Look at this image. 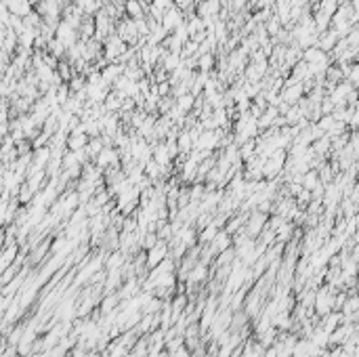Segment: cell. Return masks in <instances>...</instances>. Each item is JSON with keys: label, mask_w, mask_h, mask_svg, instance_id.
Masks as SVG:
<instances>
[{"label": "cell", "mask_w": 359, "mask_h": 357, "mask_svg": "<svg viewBox=\"0 0 359 357\" xmlns=\"http://www.w3.org/2000/svg\"><path fill=\"white\" fill-rule=\"evenodd\" d=\"M338 290H334V288L330 284L321 286L319 290H315V298H313V311L317 317H326L330 313H334V296H336Z\"/></svg>", "instance_id": "obj_1"}, {"label": "cell", "mask_w": 359, "mask_h": 357, "mask_svg": "<svg viewBox=\"0 0 359 357\" xmlns=\"http://www.w3.org/2000/svg\"><path fill=\"white\" fill-rule=\"evenodd\" d=\"M267 221H269V214H267V212L252 210V212L246 214V218H244V229H242V231H244L248 237H252V240H256V237L261 235V231L265 229Z\"/></svg>", "instance_id": "obj_2"}, {"label": "cell", "mask_w": 359, "mask_h": 357, "mask_svg": "<svg viewBox=\"0 0 359 357\" xmlns=\"http://www.w3.org/2000/svg\"><path fill=\"white\" fill-rule=\"evenodd\" d=\"M95 166L101 168V171H107V168H120V151L114 145H105L95 156Z\"/></svg>", "instance_id": "obj_3"}, {"label": "cell", "mask_w": 359, "mask_h": 357, "mask_svg": "<svg viewBox=\"0 0 359 357\" xmlns=\"http://www.w3.org/2000/svg\"><path fill=\"white\" fill-rule=\"evenodd\" d=\"M168 257H170V246H168V242L158 240L156 244H153L151 248H147V252H145V267H147V269H153L158 263H162V261L168 259Z\"/></svg>", "instance_id": "obj_4"}, {"label": "cell", "mask_w": 359, "mask_h": 357, "mask_svg": "<svg viewBox=\"0 0 359 357\" xmlns=\"http://www.w3.org/2000/svg\"><path fill=\"white\" fill-rule=\"evenodd\" d=\"M55 38L65 46V48H72L78 40H80V36H78V30L76 28H72L67 21H59L57 23V28H55Z\"/></svg>", "instance_id": "obj_5"}, {"label": "cell", "mask_w": 359, "mask_h": 357, "mask_svg": "<svg viewBox=\"0 0 359 357\" xmlns=\"http://www.w3.org/2000/svg\"><path fill=\"white\" fill-rule=\"evenodd\" d=\"M185 23V13L181 11V9H177L175 5L170 7V9H166L164 13H162V17H160V25L170 34L173 30H177L179 25H183Z\"/></svg>", "instance_id": "obj_6"}, {"label": "cell", "mask_w": 359, "mask_h": 357, "mask_svg": "<svg viewBox=\"0 0 359 357\" xmlns=\"http://www.w3.org/2000/svg\"><path fill=\"white\" fill-rule=\"evenodd\" d=\"M233 246V235L227 233V231H216V235L208 242V248L212 250V254H218V252H225L227 248Z\"/></svg>", "instance_id": "obj_7"}, {"label": "cell", "mask_w": 359, "mask_h": 357, "mask_svg": "<svg viewBox=\"0 0 359 357\" xmlns=\"http://www.w3.org/2000/svg\"><path fill=\"white\" fill-rule=\"evenodd\" d=\"M305 63H319V65H330L332 59L328 53H323L321 48L317 46H309V48H305L302 50V57H300Z\"/></svg>", "instance_id": "obj_8"}, {"label": "cell", "mask_w": 359, "mask_h": 357, "mask_svg": "<svg viewBox=\"0 0 359 357\" xmlns=\"http://www.w3.org/2000/svg\"><path fill=\"white\" fill-rule=\"evenodd\" d=\"M147 7L143 0H124V17L128 19H141L147 15Z\"/></svg>", "instance_id": "obj_9"}, {"label": "cell", "mask_w": 359, "mask_h": 357, "mask_svg": "<svg viewBox=\"0 0 359 357\" xmlns=\"http://www.w3.org/2000/svg\"><path fill=\"white\" fill-rule=\"evenodd\" d=\"M72 5H76L84 17H95L101 9H103V0H70Z\"/></svg>", "instance_id": "obj_10"}, {"label": "cell", "mask_w": 359, "mask_h": 357, "mask_svg": "<svg viewBox=\"0 0 359 357\" xmlns=\"http://www.w3.org/2000/svg\"><path fill=\"white\" fill-rule=\"evenodd\" d=\"M124 74V63H118V61H114V63H105V67L101 70V78H103V82L105 84H112L116 82V78L118 76H122Z\"/></svg>", "instance_id": "obj_11"}, {"label": "cell", "mask_w": 359, "mask_h": 357, "mask_svg": "<svg viewBox=\"0 0 359 357\" xmlns=\"http://www.w3.org/2000/svg\"><path fill=\"white\" fill-rule=\"evenodd\" d=\"M214 67H216V55L214 53H204V55L196 57V72L212 74Z\"/></svg>", "instance_id": "obj_12"}, {"label": "cell", "mask_w": 359, "mask_h": 357, "mask_svg": "<svg viewBox=\"0 0 359 357\" xmlns=\"http://www.w3.org/2000/svg\"><path fill=\"white\" fill-rule=\"evenodd\" d=\"M196 95H191V93H185V95H179V97H175V107L179 109V112H183V114H191L194 112V107H196Z\"/></svg>", "instance_id": "obj_13"}, {"label": "cell", "mask_w": 359, "mask_h": 357, "mask_svg": "<svg viewBox=\"0 0 359 357\" xmlns=\"http://www.w3.org/2000/svg\"><path fill=\"white\" fill-rule=\"evenodd\" d=\"M89 143V134L82 132V134H70L67 132V139H65V149L70 151H78V149H84Z\"/></svg>", "instance_id": "obj_14"}, {"label": "cell", "mask_w": 359, "mask_h": 357, "mask_svg": "<svg viewBox=\"0 0 359 357\" xmlns=\"http://www.w3.org/2000/svg\"><path fill=\"white\" fill-rule=\"evenodd\" d=\"M177 147H179V151H181V156H187L191 151V147H194V139H191V134H189V130H179L177 132Z\"/></svg>", "instance_id": "obj_15"}, {"label": "cell", "mask_w": 359, "mask_h": 357, "mask_svg": "<svg viewBox=\"0 0 359 357\" xmlns=\"http://www.w3.org/2000/svg\"><path fill=\"white\" fill-rule=\"evenodd\" d=\"M44 50H46L48 55H53L57 61H61V59H65V50H67V48H65V46H63V44H61L57 38H50V40L46 42Z\"/></svg>", "instance_id": "obj_16"}, {"label": "cell", "mask_w": 359, "mask_h": 357, "mask_svg": "<svg viewBox=\"0 0 359 357\" xmlns=\"http://www.w3.org/2000/svg\"><path fill=\"white\" fill-rule=\"evenodd\" d=\"M317 183H319V175H317L315 168H309L307 173L300 175V185H302V189H307V191H311Z\"/></svg>", "instance_id": "obj_17"}, {"label": "cell", "mask_w": 359, "mask_h": 357, "mask_svg": "<svg viewBox=\"0 0 359 357\" xmlns=\"http://www.w3.org/2000/svg\"><path fill=\"white\" fill-rule=\"evenodd\" d=\"M122 263H124V254L122 252H112L109 257H107V271L112 269H122Z\"/></svg>", "instance_id": "obj_18"}, {"label": "cell", "mask_w": 359, "mask_h": 357, "mask_svg": "<svg viewBox=\"0 0 359 357\" xmlns=\"http://www.w3.org/2000/svg\"><path fill=\"white\" fill-rule=\"evenodd\" d=\"M170 36H173L175 40H179L181 44H185L187 40H189V32H187V28H185V23H183V25H179L177 30L170 32Z\"/></svg>", "instance_id": "obj_19"}, {"label": "cell", "mask_w": 359, "mask_h": 357, "mask_svg": "<svg viewBox=\"0 0 359 357\" xmlns=\"http://www.w3.org/2000/svg\"><path fill=\"white\" fill-rule=\"evenodd\" d=\"M9 19H11V11L7 9V5L0 0V23H3L5 28L9 25Z\"/></svg>", "instance_id": "obj_20"}, {"label": "cell", "mask_w": 359, "mask_h": 357, "mask_svg": "<svg viewBox=\"0 0 359 357\" xmlns=\"http://www.w3.org/2000/svg\"><path fill=\"white\" fill-rule=\"evenodd\" d=\"M143 3H145V5H149V3H151V0H143Z\"/></svg>", "instance_id": "obj_21"}]
</instances>
